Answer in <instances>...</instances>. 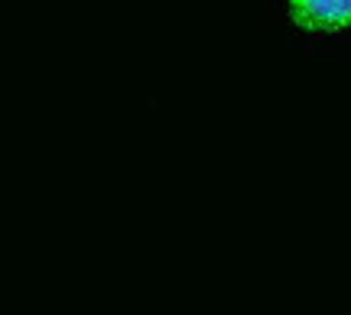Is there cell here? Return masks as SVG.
Wrapping results in <instances>:
<instances>
[{"label":"cell","instance_id":"obj_1","mask_svg":"<svg viewBox=\"0 0 351 315\" xmlns=\"http://www.w3.org/2000/svg\"><path fill=\"white\" fill-rule=\"evenodd\" d=\"M289 16L309 33H339L351 26V0H289Z\"/></svg>","mask_w":351,"mask_h":315}]
</instances>
